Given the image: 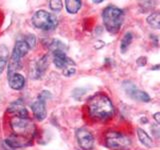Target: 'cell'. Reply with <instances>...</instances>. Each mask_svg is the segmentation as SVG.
<instances>
[{
	"label": "cell",
	"instance_id": "ba28073f",
	"mask_svg": "<svg viewBox=\"0 0 160 150\" xmlns=\"http://www.w3.org/2000/svg\"><path fill=\"white\" fill-rule=\"evenodd\" d=\"M75 136L82 150H91L94 147V136L86 128H78L75 132Z\"/></svg>",
	"mask_w": 160,
	"mask_h": 150
},
{
	"label": "cell",
	"instance_id": "8fae6325",
	"mask_svg": "<svg viewBox=\"0 0 160 150\" xmlns=\"http://www.w3.org/2000/svg\"><path fill=\"white\" fill-rule=\"evenodd\" d=\"M7 112L11 114L12 116L28 118V111H27V109L25 108L21 99H18L16 101H14L13 103H11V105H10L7 109Z\"/></svg>",
	"mask_w": 160,
	"mask_h": 150
},
{
	"label": "cell",
	"instance_id": "7402d4cb",
	"mask_svg": "<svg viewBox=\"0 0 160 150\" xmlns=\"http://www.w3.org/2000/svg\"><path fill=\"white\" fill-rule=\"evenodd\" d=\"M24 40H25V41L27 42V44L29 45L30 49L33 48V47L35 46V44H36V38H35V36H34V35H32V34L27 35V36L24 38Z\"/></svg>",
	"mask_w": 160,
	"mask_h": 150
},
{
	"label": "cell",
	"instance_id": "ac0fdd59",
	"mask_svg": "<svg viewBox=\"0 0 160 150\" xmlns=\"http://www.w3.org/2000/svg\"><path fill=\"white\" fill-rule=\"evenodd\" d=\"M132 40H133V34L131 32H126L124 34V36L121 39V42H120V50H121L122 53H125L127 51Z\"/></svg>",
	"mask_w": 160,
	"mask_h": 150
},
{
	"label": "cell",
	"instance_id": "e0dca14e",
	"mask_svg": "<svg viewBox=\"0 0 160 150\" xmlns=\"http://www.w3.org/2000/svg\"><path fill=\"white\" fill-rule=\"evenodd\" d=\"M82 2L80 0H66L65 1V7H66L67 12L70 14L77 13L80 8H81Z\"/></svg>",
	"mask_w": 160,
	"mask_h": 150
},
{
	"label": "cell",
	"instance_id": "6da1fadb",
	"mask_svg": "<svg viewBox=\"0 0 160 150\" xmlns=\"http://www.w3.org/2000/svg\"><path fill=\"white\" fill-rule=\"evenodd\" d=\"M87 115L94 121L104 122L115 114L114 105L106 94L98 92L89 97L86 103Z\"/></svg>",
	"mask_w": 160,
	"mask_h": 150
},
{
	"label": "cell",
	"instance_id": "5bb4252c",
	"mask_svg": "<svg viewBox=\"0 0 160 150\" xmlns=\"http://www.w3.org/2000/svg\"><path fill=\"white\" fill-rule=\"evenodd\" d=\"M136 133H137V137H138V140L140 141V143H141L142 145H144L145 147L147 148H150L153 146V141L151 137L149 136L148 133L145 131V130H143L142 128H137L136 129Z\"/></svg>",
	"mask_w": 160,
	"mask_h": 150
},
{
	"label": "cell",
	"instance_id": "cb8c5ba5",
	"mask_svg": "<svg viewBox=\"0 0 160 150\" xmlns=\"http://www.w3.org/2000/svg\"><path fill=\"white\" fill-rule=\"evenodd\" d=\"M50 97H51V94L49 93V91H42L41 93H40L38 98L43 99V100H46L47 98H50Z\"/></svg>",
	"mask_w": 160,
	"mask_h": 150
},
{
	"label": "cell",
	"instance_id": "3957f363",
	"mask_svg": "<svg viewBox=\"0 0 160 150\" xmlns=\"http://www.w3.org/2000/svg\"><path fill=\"white\" fill-rule=\"evenodd\" d=\"M124 11L115 5H108L102 11V20L104 27L111 34H116L120 31L124 23Z\"/></svg>",
	"mask_w": 160,
	"mask_h": 150
},
{
	"label": "cell",
	"instance_id": "9a60e30c",
	"mask_svg": "<svg viewBox=\"0 0 160 150\" xmlns=\"http://www.w3.org/2000/svg\"><path fill=\"white\" fill-rule=\"evenodd\" d=\"M8 58H9L8 48L5 46V45L1 44L0 45V75L2 74L5 67H6V64L8 62Z\"/></svg>",
	"mask_w": 160,
	"mask_h": 150
},
{
	"label": "cell",
	"instance_id": "603a6c76",
	"mask_svg": "<svg viewBox=\"0 0 160 150\" xmlns=\"http://www.w3.org/2000/svg\"><path fill=\"white\" fill-rule=\"evenodd\" d=\"M62 71H63L64 76H66V77L72 76V75L75 74V72H76V65H74V66H69L67 68H65L64 70H62Z\"/></svg>",
	"mask_w": 160,
	"mask_h": 150
},
{
	"label": "cell",
	"instance_id": "7c38bea8",
	"mask_svg": "<svg viewBox=\"0 0 160 150\" xmlns=\"http://www.w3.org/2000/svg\"><path fill=\"white\" fill-rule=\"evenodd\" d=\"M49 65L48 61V57L47 55H43L41 58H39L36 63H35V66L33 69V77L34 78H40L42 75L45 73V71L47 70Z\"/></svg>",
	"mask_w": 160,
	"mask_h": 150
},
{
	"label": "cell",
	"instance_id": "277c9868",
	"mask_svg": "<svg viewBox=\"0 0 160 150\" xmlns=\"http://www.w3.org/2000/svg\"><path fill=\"white\" fill-rule=\"evenodd\" d=\"M105 146L111 150H129L132 141L128 135L120 131L110 130L105 134Z\"/></svg>",
	"mask_w": 160,
	"mask_h": 150
},
{
	"label": "cell",
	"instance_id": "52a82bcc",
	"mask_svg": "<svg viewBox=\"0 0 160 150\" xmlns=\"http://www.w3.org/2000/svg\"><path fill=\"white\" fill-rule=\"evenodd\" d=\"M122 87L124 89L125 93H126L131 99L135 100V101L148 103L150 100H151V98H150L149 94L147 92L139 89L136 85L132 83L131 81H124L122 84Z\"/></svg>",
	"mask_w": 160,
	"mask_h": 150
},
{
	"label": "cell",
	"instance_id": "4fadbf2b",
	"mask_svg": "<svg viewBox=\"0 0 160 150\" xmlns=\"http://www.w3.org/2000/svg\"><path fill=\"white\" fill-rule=\"evenodd\" d=\"M25 78L22 74L13 73L9 76V86L13 90H20L24 87Z\"/></svg>",
	"mask_w": 160,
	"mask_h": 150
},
{
	"label": "cell",
	"instance_id": "484cf974",
	"mask_svg": "<svg viewBox=\"0 0 160 150\" xmlns=\"http://www.w3.org/2000/svg\"><path fill=\"white\" fill-rule=\"evenodd\" d=\"M153 118H154L155 121L157 122V124L160 125V111H159V112H156V113H154V114H153Z\"/></svg>",
	"mask_w": 160,
	"mask_h": 150
},
{
	"label": "cell",
	"instance_id": "8992f818",
	"mask_svg": "<svg viewBox=\"0 0 160 150\" xmlns=\"http://www.w3.org/2000/svg\"><path fill=\"white\" fill-rule=\"evenodd\" d=\"M32 24L40 30L49 31V30L56 28L58 20L52 13L45 11V10H37L32 16Z\"/></svg>",
	"mask_w": 160,
	"mask_h": 150
},
{
	"label": "cell",
	"instance_id": "9c48e42d",
	"mask_svg": "<svg viewBox=\"0 0 160 150\" xmlns=\"http://www.w3.org/2000/svg\"><path fill=\"white\" fill-rule=\"evenodd\" d=\"M53 53V63L59 69L64 70L69 66H74L75 62L70 59L64 51H54Z\"/></svg>",
	"mask_w": 160,
	"mask_h": 150
},
{
	"label": "cell",
	"instance_id": "d4e9b609",
	"mask_svg": "<svg viewBox=\"0 0 160 150\" xmlns=\"http://www.w3.org/2000/svg\"><path fill=\"white\" fill-rule=\"evenodd\" d=\"M146 63H147V58L146 57H140L137 60V64L139 65V66H144Z\"/></svg>",
	"mask_w": 160,
	"mask_h": 150
},
{
	"label": "cell",
	"instance_id": "2e32d148",
	"mask_svg": "<svg viewBox=\"0 0 160 150\" xmlns=\"http://www.w3.org/2000/svg\"><path fill=\"white\" fill-rule=\"evenodd\" d=\"M146 22L150 27L160 29V11H155L149 14L146 18Z\"/></svg>",
	"mask_w": 160,
	"mask_h": 150
},
{
	"label": "cell",
	"instance_id": "ffe728a7",
	"mask_svg": "<svg viewBox=\"0 0 160 150\" xmlns=\"http://www.w3.org/2000/svg\"><path fill=\"white\" fill-rule=\"evenodd\" d=\"M49 7L54 12H60L63 7V4L62 1H60V0H50Z\"/></svg>",
	"mask_w": 160,
	"mask_h": 150
},
{
	"label": "cell",
	"instance_id": "d6986e66",
	"mask_svg": "<svg viewBox=\"0 0 160 150\" xmlns=\"http://www.w3.org/2000/svg\"><path fill=\"white\" fill-rule=\"evenodd\" d=\"M66 46H65V44L62 43L61 41H59L57 39H53L51 43L49 44V49L51 50L52 52L54 51H64L66 50Z\"/></svg>",
	"mask_w": 160,
	"mask_h": 150
},
{
	"label": "cell",
	"instance_id": "44dd1931",
	"mask_svg": "<svg viewBox=\"0 0 160 150\" xmlns=\"http://www.w3.org/2000/svg\"><path fill=\"white\" fill-rule=\"evenodd\" d=\"M155 1H144V2H140V7H143L141 10L142 12H146L147 10H150L155 6Z\"/></svg>",
	"mask_w": 160,
	"mask_h": 150
},
{
	"label": "cell",
	"instance_id": "30bf717a",
	"mask_svg": "<svg viewBox=\"0 0 160 150\" xmlns=\"http://www.w3.org/2000/svg\"><path fill=\"white\" fill-rule=\"evenodd\" d=\"M31 110L38 121H42L46 118L47 111H46V105H45V100L38 98L36 101H34L31 104Z\"/></svg>",
	"mask_w": 160,
	"mask_h": 150
},
{
	"label": "cell",
	"instance_id": "4316f807",
	"mask_svg": "<svg viewBox=\"0 0 160 150\" xmlns=\"http://www.w3.org/2000/svg\"><path fill=\"white\" fill-rule=\"evenodd\" d=\"M93 3H102L103 1H102V0H98V1H95V0H94V1H92Z\"/></svg>",
	"mask_w": 160,
	"mask_h": 150
},
{
	"label": "cell",
	"instance_id": "7a4b0ae2",
	"mask_svg": "<svg viewBox=\"0 0 160 150\" xmlns=\"http://www.w3.org/2000/svg\"><path fill=\"white\" fill-rule=\"evenodd\" d=\"M10 127L12 130V136L20 140L32 144L35 134H36V126L31 119L12 116L9 121Z\"/></svg>",
	"mask_w": 160,
	"mask_h": 150
},
{
	"label": "cell",
	"instance_id": "5b68a950",
	"mask_svg": "<svg viewBox=\"0 0 160 150\" xmlns=\"http://www.w3.org/2000/svg\"><path fill=\"white\" fill-rule=\"evenodd\" d=\"M30 50L29 45L24 39L17 40L14 45L11 58L9 60L8 65V75L10 76L13 73H16L18 69L21 67V58H23Z\"/></svg>",
	"mask_w": 160,
	"mask_h": 150
}]
</instances>
